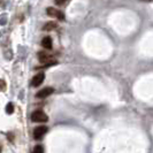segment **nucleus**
<instances>
[{
  "instance_id": "39448f33",
  "label": "nucleus",
  "mask_w": 153,
  "mask_h": 153,
  "mask_svg": "<svg viewBox=\"0 0 153 153\" xmlns=\"http://www.w3.org/2000/svg\"><path fill=\"white\" fill-rule=\"evenodd\" d=\"M53 92H54V89L51 88V87H47V88H44V89H42L40 91H38V92L36 93V97L39 98V99H43V98H46V97L51 96Z\"/></svg>"
},
{
  "instance_id": "4468645a",
  "label": "nucleus",
  "mask_w": 153,
  "mask_h": 153,
  "mask_svg": "<svg viewBox=\"0 0 153 153\" xmlns=\"http://www.w3.org/2000/svg\"><path fill=\"white\" fill-rule=\"evenodd\" d=\"M1 150H3V148H1V146H0V153H1Z\"/></svg>"
},
{
  "instance_id": "1a4fd4ad",
  "label": "nucleus",
  "mask_w": 153,
  "mask_h": 153,
  "mask_svg": "<svg viewBox=\"0 0 153 153\" xmlns=\"http://www.w3.org/2000/svg\"><path fill=\"white\" fill-rule=\"evenodd\" d=\"M14 112V105L12 103H8L7 106H6V113L7 114H12Z\"/></svg>"
},
{
  "instance_id": "6e6552de",
  "label": "nucleus",
  "mask_w": 153,
  "mask_h": 153,
  "mask_svg": "<svg viewBox=\"0 0 153 153\" xmlns=\"http://www.w3.org/2000/svg\"><path fill=\"white\" fill-rule=\"evenodd\" d=\"M58 28V24H56V22H47L44 27H43V30L44 31H52V30H54V29H56Z\"/></svg>"
},
{
  "instance_id": "9d476101",
  "label": "nucleus",
  "mask_w": 153,
  "mask_h": 153,
  "mask_svg": "<svg viewBox=\"0 0 153 153\" xmlns=\"http://www.w3.org/2000/svg\"><path fill=\"white\" fill-rule=\"evenodd\" d=\"M32 153H44V148H43V146H42V145H36V146L34 147Z\"/></svg>"
},
{
  "instance_id": "20e7f679",
  "label": "nucleus",
  "mask_w": 153,
  "mask_h": 153,
  "mask_svg": "<svg viewBox=\"0 0 153 153\" xmlns=\"http://www.w3.org/2000/svg\"><path fill=\"white\" fill-rule=\"evenodd\" d=\"M46 12H47V15L48 16H52V17H56L58 20H64V14L62 13V12H60V11H58V9H55V8H52V7H48L47 9H46Z\"/></svg>"
},
{
  "instance_id": "7ed1b4c3",
  "label": "nucleus",
  "mask_w": 153,
  "mask_h": 153,
  "mask_svg": "<svg viewBox=\"0 0 153 153\" xmlns=\"http://www.w3.org/2000/svg\"><path fill=\"white\" fill-rule=\"evenodd\" d=\"M47 132V127L46 125H39L34 129V138L39 140L44 137V135Z\"/></svg>"
},
{
  "instance_id": "423d86ee",
  "label": "nucleus",
  "mask_w": 153,
  "mask_h": 153,
  "mask_svg": "<svg viewBox=\"0 0 153 153\" xmlns=\"http://www.w3.org/2000/svg\"><path fill=\"white\" fill-rule=\"evenodd\" d=\"M44 80H45V74L44 72H39L36 76H34V79L31 81V85L34 88H37V87H39L44 82Z\"/></svg>"
},
{
  "instance_id": "f8f14e48",
  "label": "nucleus",
  "mask_w": 153,
  "mask_h": 153,
  "mask_svg": "<svg viewBox=\"0 0 153 153\" xmlns=\"http://www.w3.org/2000/svg\"><path fill=\"white\" fill-rule=\"evenodd\" d=\"M54 3H55V5H58V6H62V5H64L66 0H54Z\"/></svg>"
},
{
  "instance_id": "f03ea898",
  "label": "nucleus",
  "mask_w": 153,
  "mask_h": 153,
  "mask_svg": "<svg viewBox=\"0 0 153 153\" xmlns=\"http://www.w3.org/2000/svg\"><path fill=\"white\" fill-rule=\"evenodd\" d=\"M31 120L34 122H38V123H43V122H46L48 120L47 115L43 112V111H35L32 114H31Z\"/></svg>"
},
{
  "instance_id": "ddd939ff",
  "label": "nucleus",
  "mask_w": 153,
  "mask_h": 153,
  "mask_svg": "<svg viewBox=\"0 0 153 153\" xmlns=\"http://www.w3.org/2000/svg\"><path fill=\"white\" fill-rule=\"evenodd\" d=\"M8 138H9V140H13V136L11 134H8Z\"/></svg>"
},
{
  "instance_id": "9b49d317",
  "label": "nucleus",
  "mask_w": 153,
  "mask_h": 153,
  "mask_svg": "<svg viewBox=\"0 0 153 153\" xmlns=\"http://www.w3.org/2000/svg\"><path fill=\"white\" fill-rule=\"evenodd\" d=\"M7 89V84L4 80H0V91H6Z\"/></svg>"
},
{
  "instance_id": "0eeeda50",
  "label": "nucleus",
  "mask_w": 153,
  "mask_h": 153,
  "mask_svg": "<svg viewBox=\"0 0 153 153\" xmlns=\"http://www.w3.org/2000/svg\"><path fill=\"white\" fill-rule=\"evenodd\" d=\"M42 45H43L44 48L51 50V48H52V38L48 37V36H47V37H44L43 40H42Z\"/></svg>"
},
{
  "instance_id": "f257e3e1",
  "label": "nucleus",
  "mask_w": 153,
  "mask_h": 153,
  "mask_svg": "<svg viewBox=\"0 0 153 153\" xmlns=\"http://www.w3.org/2000/svg\"><path fill=\"white\" fill-rule=\"evenodd\" d=\"M38 60H39L42 63L46 64V66H51V64H55V63H56V60H54L51 55H48V54L45 53V52H39V53H38Z\"/></svg>"
}]
</instances>
